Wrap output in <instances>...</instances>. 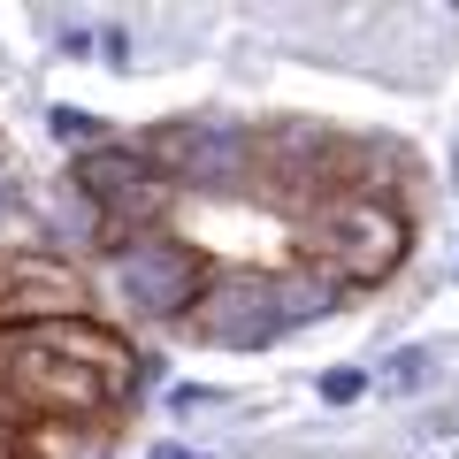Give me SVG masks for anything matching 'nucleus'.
Listing matches in <instances>:
<instances>
[{"mask_svg": "<svg viewBox=\"0 0 459 459\" xmlns=\"http://www.w3.org/2000/svg\"><path fill=\"white\" fill-rule=\"evenodd\" d=\"M115 291H123L131 314L169 322V314L199 307V261L184 246H169V238H138V246L115 253Z\"/></svg>", "mask_w": 459, "mask_h": 459, "instance_id": "20e7f679", "label": "nucleus"}, {"mask_svg": "<svg viewBox=\"0 0 459 459\" xmlns=\"http://www.w3.org/2000/svg\"><path fill=\"white\" fill-rule=\"evenodd\" d=\"M329 307L322 283H276V276H230L222 291L199 299V329H207L214 344H238V352H261L268 337H283V329L314 322V314Z\"/></svg>", "mask_w": 459, "mask_h": 459, "instance_id": "f03ea898", "label": "nucleus"}, {"mask_svg": "<svg viewBox=\"0 0 459 459\" xmlns=\"http://www.w3.org/2000/svg\"><path fill=\"white\" fill-rule=\"evenodd\" d=\"M77 184L100 199V214H108V222H153V214H161V199H169L161 169L131 161V153H92V161H77Z\"/></svg>", "mask_w": 459, "mask_h": 459, "instance_id": "39448f33", "label": "nucleus"}, {"mask_svg": "<svg viewBox=\"0 0 459 459\" xmlns=\"http://www.w3.org/2000/svg\"><path fill=\"white\" fill-rule=\"evenodd\" d=\"M0 459H8V437H0Z\"/></svg>", "mask_w": 459, "mask_h": 459, "instance_id": "9b49d317", "label": "nucleus"}, {"mask_svg": "<svg viewBox=\"0 0 459 459\" xmlns=\"http://www.w3.org/2000/svg\"><path fill=\"white\" fill-rule=\"evenodd\" d=\"M322 398H337V406H344V398H360V376H352V368H337V376H322Z\"/></svg>", "mask_w": 459, "mask_h": 459, "instance_id": "0eeeda50", "label": "nucleus"}, {"mask_svg": "<svg viewBox=\"0 0 459 459\" xmlns=\"http://www.w3.org/2000/svg\"><path fill=\"white\" fill-rule=\"evenodd\" d=\"M314 261L344 283H376L406 261V222H398L383 199H337V207L314 222Z\"/></svg>", "mask_w": 459, "mask_h": 459, "instance_id": "7ed1b4c3", "label": "nucleus"}, {"mask_svg": "<svg viewBox=\"0 0 459 459\" xmlns=\"http://www.w3.org/2000/svg\"><path fill=\"white\" fill-rule=\"evenodd\" d=\"M54 138H92V115H69V108H54Z\"/></svg>", "mask_w": 459, "mask_h": 459, "instance_id": "6e6552de", "label": "nucleus"}, {"mask_svg": "<svg viewBox=\"0 0 459 459\" xmlns=\"http://www.w3.org/2000/svg\"><path fill=\"white\" fill-rule=\"evenodd\" d=\"M8 207H16V184L0 177V230H8Z\"/></svg>", "mask_w": 459, "mask_h": 459, "instance_id": "1a4fd4ad", "label": "nucleus"}, {"mask_svg": "<svg viewBox=\"0 0 459 459\" xmlns=\"http://www.w3.org/2000/svg\"><path fill=\"white\" fill-rule=\"evenodd\" d=\"M138 383L131 352L92 322L0 329V398L16 413H100Z\"/></svg>", "mask_w": 459, "mask_h": 459, "instance_id": "f257e3e1", "label": "nucleus"}, {"mask_svg": "<svg viewBox=\"0 0 459 459\" xmlns=\"http://www.w3.org/2000/svg\"><path fill=\"white\" fill-rule=\"evenodd\" d=\"M153 459H192V452H177V444H161V452H153Z\"/></svg>", "mask_w": 459, "mask_h": 459, "instance_id": "9d476101", "label": "nucleus"}, {"mask_svg": "<svg viewBox=\"0 0 459 459\" xmlns=\"http://www.w3.org/2000/svg\"><path fill=\"white\" fill-rule=\"evenodd\" d=\"M153 153L177 161L184 177H238V169H246V138H238V131H199V123L153 131Z\"/></svg>", "mask_w": 459, "mask_h": 459, "instance_id": "423d86ee", "label": "nucleus"}]
</instances>
